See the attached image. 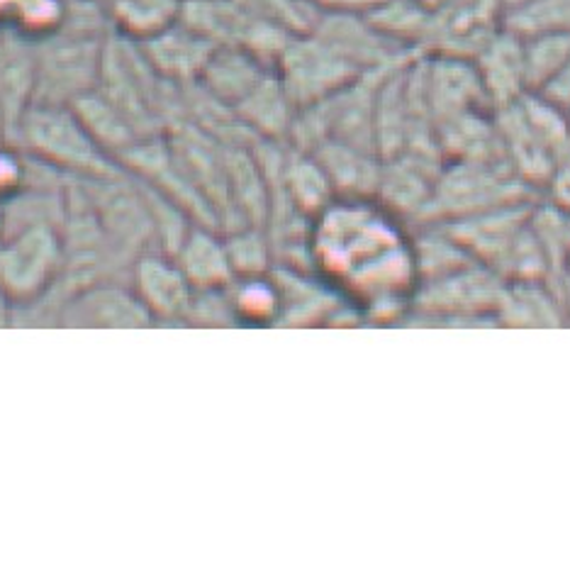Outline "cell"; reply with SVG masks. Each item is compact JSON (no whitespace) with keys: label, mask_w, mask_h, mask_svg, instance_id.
Listing matches in <instances>:
<instances>
[{"label":"cell","mask_w":570,"mask_h":568,"mask_svg":"<svg viewBox=\"0 0 570 568\" xmlns=\"http://www.w3.org/2000/svg\"><path fill=\"white\" fill-rule=\"evenodd\" d=\"M94 30L63 28L45 37L37 47V90L35 102L69 106L94 94L100 79L102 55Z\"/></svg>","instance_id":"1"},{"label":"cell","mask_w":570,"mask_h":568,"mask_svg":"<svg viewBox=\"0 0 570 568\" xmlns=\"http://www.w3.org/2000/svg\"><path fill=\"white\" fill-rule=\"evenodd\" d=\"M283 86L293 102H317L352 79L356 67L320 37L291 40L283 55Z\"/></svg>","instance_id":"2"},{"label":"cell","mask_w":570,"mask_h":568,"mask_svg":"<svg viewBox=\"0 0 570 568\" xmlns=\"http://www.w3.org/2000/svg\"><path fill=\"white\" fill-rule=\"evenodd\" d=\"M20 127L32 149L45 154L47 159L81 166V169H94V166L102 164L100 145L86 130L79 115L67 110V106L35 102L22 118Z\"/></svg>","instance_id":"3"},{"label":"cell","mask_w":570,"mask_h":568,"mask_svg":"<svg viewBox=\"0 0 570 568\" xmlns=\"http://www.w3.org/2000/svg\"><path fill=\"white\" fill-rule=\"evenodd\" d=\"M215 47V42L190 30L180 20L174 28L141 42L151 69L168 76V79H193V76H200Z\"/></svg>","instance_id":"4"},{"label":"cell","mask_w":570,"mask_h":568,"mask_svg":"<svg viewBox=\"0 0 570 568\" xmlns=\"http://www.w3.org/2000/svg\"><path fill=\"white\" fill-rule=\"evenodd\" d=\"M186 0H106V16L125 37L147 42L180 20Z\"/></svg>","instance_id":"5"},{"label":"cell","mask_w":570,"mask_h":568,"mask_svg":"<svg viewBox=\"0 0 570 568\" xmlns=\"http://www.w3.org/2000/svg\"><path fill=\"white\" fill-rule=\"evenodd\" d=\"M570 61V30H551L531 37L524 51V76L527 81L547 84L563 63Z\"/></svg>","instance_id":"6"},{"label":"cell","mask_w":570,"mask_h":568,"mask_svg":"<svg viewBox=\"0 0 570 568\" xmlns=\"http://www.w3.org/2000/svg\"><path fill=\"white\" fill-rule=\"evenodd\" d=\"M16 8H18V0H0V22L10 25L12 16H16Z\"/></svg>","instance_id":"7"},{"label":"cell","mask_w":570,"mask_h":568,"mask_svg":"<svg viewBox=\"0 0 570 568\" xmlns=\"http://www.w3.org/2000/svg\"><path fill=\"white\" fill-rule=\"evenodd\" d=\"M90 3H98V6L106 8V0H90Z\"/></svg>","instance_id":"8"}]
</instances>
